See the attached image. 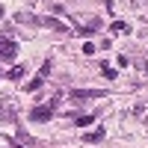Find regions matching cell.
Listing matches in <instances>:
<instances>
[{"label":"cell","instance_id":"cell-1","mask_svg":"<svg viewBox=\"0 0 148 148\" xmlns=\"http://www.w3.org/2000/svg\"><path fill=\"white\" fill-rule=\"evenodd\" d=\"M18 56V45L9 39H0V59H15Z\"/></svg>","mask_w":148,"mask_h":148},{"label":"cell","instance_id":"cell-2","mask_svg":"<svg viewBox=\"0 0 148 148\" xmlns=\"http://www.w3.org/2000/svg\"><path fill=\"white\" fill-rule=\"evenodd\" d=\"M51 116H53V110H51V107H36L33 113H30V119H33V121H47Z\"/></svg>","mask_w":148,"mask_h":148},{"label":"cell","instance_id":"cell-3","mask_svg":"<svg viewBox=\"0 0 148 148\" xmlns=\"http://www.w3.org/2000/svg\"><path fill=\"white\" fill-rule=\"evenodd\" d=\"M113 33H127V24L125 21H113V27H110Z\"/></svg>","mask_w":148,"mask_h":148},{"label":"cell","instance_id":"cell-4","mask_svg":"<svg viewBox=\"0 0 148 148\" xmlns=\"http://www.w3.org/2000/svg\"><path fill=\"white\" fill-rule=\"evenodd\" d=\"M9 77H12V80H18V77H24V65H15V68L9 71Z\"/></svg>","mask_w":148,"mask_h":148},{"label":"cell","instance_id":"cell-5","mask_svg":"<svg viewBox=\"0 0 148 148\" xmlns=\"http://www.w3.org/2000/svg\"><path fill=\"white\" fill-rule=\"evenodd\" d=\"M101 71H104V74H107V77H110V80H116V77H119V71H116V68H110V65H104V68H101Z\"/></svg>","mask_w":148,"mask_h":148},{"label":"cell","instance_id":"cell-6","mask_svg":"<svg viewBox=\"0 0 148 148\" xmlns=\"http://www.w3.org/2000/svg\"><path fill=\"white\" fill-rule=\"evenodd\" d=\"M3 12H6V9H3V6H0V18H3Z\"/></svg>","mask_w":148,"mask_h":148},{"label":"cell","instance_id":"cell-7","mask_svg":"<svg viewBox=\"0 0 148 148\" xmlns=\"http://www.w3.org/2000/svg\"><path fill=\"white\" fill-rule=\"evenodd\" d=\"M0 77H3V74H0Z\"/></svg>","mask_w":148,"mask_h":148}]
</instances>
